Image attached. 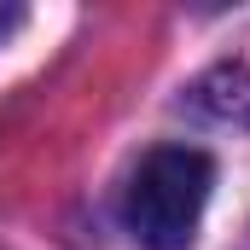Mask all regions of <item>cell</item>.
Wrapping results in <instances>:
<instances>
[{"instance_id": "cell-1", "label": "cell", "mask_w": 250, "mask_h": 250, "mask_svg": "<svg viewBox=\"0 0 250 250\" xmlns=\"http://www.w3.org/2000/svg\"><path fill=\"white\" fill-rule=\"evenodd\" d=\"M215 187V163L198 146H157L123 187V221L146 250H187Z\"/></svg>"}, {"instance_id": "cell-2", "label": "cell", "mask_w": 250, "mask_h": 250, "mask_svg": "<svg viewBox=\"0 0 250 250\" xmlns=\"http://www.w3.org/2000/svg\"><path fill=\"white\" fill-rule=\"evenodd\" d=\"M187 105L198 117H209V123L245 128L250 123V64H215V70H204V76L192 82Z\"/></svg>"}, {"instance_id": "cell-3", "label": "cell", "mask_w": 250, "mask_h": 250, "mask_svg": "<svg viewBox=\"0 0 250 250\" xmlns=\"http://www.w3.org/2000/svg\"><path fill=\"white\" fill-rule=\"evenodd\" d=\"M18 23H23V12H18V6H0V41H6Z\"/></svg>"}]
</instances>
